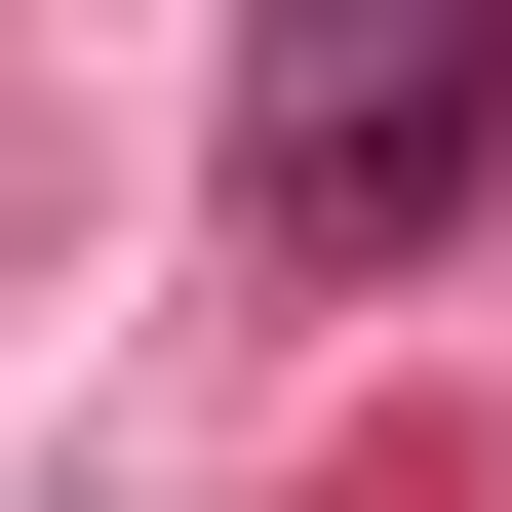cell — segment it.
Returning a JSON list of instances; mask_svg holds the SVG:
<instances>
[{"label":"cell","instance_id":"1","mask_svg":"<svg viewBox=\"0 0 512 512\" xmlns=\"http://www.w3.org/2000/svg\"><path fill=\"white\" fill-rule=\"evenodd\" d=\"M237 158H276V237H434V197L512 158V40H316Z\"/></svg>","mask_w":512,"mask_h":512}]
</instances>
